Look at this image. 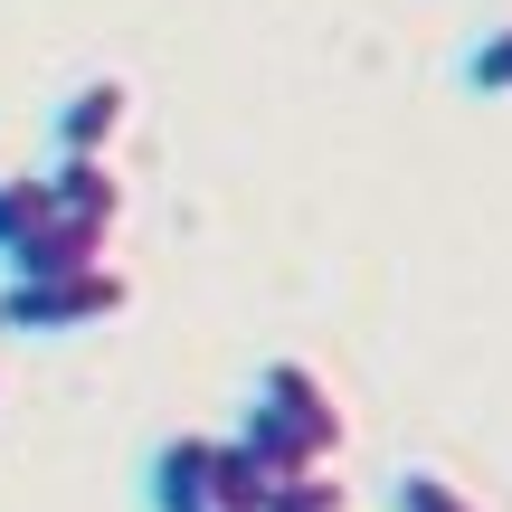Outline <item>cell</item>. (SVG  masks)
<instances>
[{
    "instance_id": "1",
    "label": "cell",
    "mask_w": 512,
    "mask_h": 512,
    "mask_svg": "<svg viewBox=\"0 0 512 512\" xmlns=\"http://www.w3.org/2000/svg\"><path fill=\"white\" fill-rule=\"evenodd\" d=\"M124 228V181L95 152H57L48 171H10L0 181V275H57L95 266Z\"/></svg>"
},
{
    "instance_id": "2",
    "label": "cell",
    "mask_w": 512,
    "mask_h": 512,
    "mask_svg": "<svg viewBox=\"0 0 512 512\" xmlns=\"http://www.w3.org/2000/svg\"><path fill=\"white\" fill-rule=\"evenodd\" d=\"M228 437L266 465V494L275 484H304V475H342V446H351V418L332 399V380L313 361H266L247 380V408Z\"/></svg>"
},
{
    "instance_id": "3",
    "label": "cell",
    "mask_w": 512,
    "mask_h": 512,
    "mask_svg": "<svg viewBox=\"0 0 512 512\" xmlns=\"http://www.w3.org/2000/svg\"><path fill=\"white\" fill-rule=\"evenodd\" d=\"M143 503H152V512H275V503H266V465H256L238 437H209V427L152 446Z\"/></svg>"
},
{
    "instance_id": "4",
    "label": "cell",
    "mask_w": 512,
    "mask_h": 512,
    "mask_svg": "<svg viewBox=\"0 0 512 512\" xmlns=\"http://www.w3.org/2000/svg\"><path fill=\"white\" fill-rule=\"evenodd\" d=\"M133 304V275L114 256L95 266H57V275H10L0 285V332H29V342H67V332H105Z\"/></svg>"
},
{
    "instance_id": "5",
    "label": "cell",
    "mask_w": 512,
    "mask_h": 512,
    "mask_svg": "<svg viewBox=\"0 0 512 512\" xmlns=\"http://www.w3.org/2000/svg\"><path fill=\"white\" fill-rule=\"evenodd\" d=\"M133 124V86L124 76H86V86L57 105V152H95V162H114V133Z\"/></svg>"
},
{
    "instance_id": "6",
    "label": "cell",
    "mask_w": 512,
    "mask_h": 512,
    "mask_svg": "<svg viewBox=\"0 0 512 512\" xmlns=\"http://www.w3.org/2000/svg\"><path fill=\"white\" fill-rule=\"evenodd\" d=\"M456 86L465 95H512V19H494V29L456 57Z\"/></svg>"
},
{
    "instance_id": "7",
    "label": "cell",
    "mask_w": 512,
    "mask_h": 512,
    "mask_svg": "<svg viewBox=\"0 0 512 512\" xmlns=\"http://www.w3.org/2000/svg\"><path fill=\"white\" fill-rule=\"evenodd\" d=\"M389 512H484V503L465 494L456 475H437V465H408V475L389 484Z\"/></svg>"
}]
</instances>
